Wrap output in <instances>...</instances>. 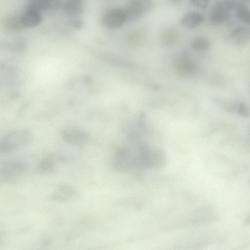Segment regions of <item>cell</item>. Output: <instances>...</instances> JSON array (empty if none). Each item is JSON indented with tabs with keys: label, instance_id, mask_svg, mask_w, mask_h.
I'll use <instances>...</instances> for the list:
<instances>
[{
	"label": "cell",
	"instance_id": "obj_5",
	"mask_svg": "<svg viewBox=\"0 0 250 250\" xmlns=\"http://www.w3.org/2000/svg\"><path fill=\"white\" fill-rule=\"evenodd\" d=\"M128 21L124 10L119 8H114L107 11L101 18L103 26L110 30L120 28Z\"/></svg>",
	"mask_w": 250,
	"mask_h": 250
},
{
	"label": "cell",
	"instance_id": "obj_26",
	"mask_svg": "<svg viewBox=\"0 0 250 250\" xmlns=\"http://www.w3.org/2000/svg\"></svg>",
	"mask_w": 250,
	"mask_h": 250
},
{
	"label": "cell",
	"instance_id": "obj_21",
	"mask_svg": "<svg viewBox=\"0 0 250 250\" xmlns=\"http://www.w3.org/2000/svg\"><path fill=\"white\" fill-rule=\"evenodd\" d=\"M212 0H190V4L193 7L201 10H206Z\"/></svg>",
	"mask_w": 250,
	"mask_h": 250
},
{
	"label": "cell",
	"instance_id": "obj_10",
	"mask_svg": "<svg viewBox=\"0 0 250 250\" xmlns=\"http://www.w3.org/2000/svg\"><path fill=\"white\" fill-rule=\"evenodd\" d=\"M61 5V0H35L31 1L26 8L41 12L43 11L56 10Z\"/></svg>",
	"mask_w": 250,
	"mask_h": 250
},
{
	"label": "cell",
	"instance_id": "obj_18",
	"mask_svg": "<svg viewBox=\"0 0 250 250\" xmlns=\"http://www.w3.org/2000/svg\"><path fill=\"white\" fill-rule=\"evenodd\" d=\"M192 47L196 51H205L210 48V43L207 38L199 37L193 40L192 43Z\"/></svg>",
	"mask_w": 250,
	"mask_h": 250
},
{
	"label": "cell",
	"instance_id": "obj_24",
	"mask_svg": "<svg viewBox=\"0 0 250 250\" xmlns=\"http://www.w3.org/2000/svg\"><path fill=\"white\" fill-rule=\"evenodd\" d=\"M241 1L249 3L250 2V0H241Z\"/></svg>",
	"mask_w": 250,
	"mask_h": 250
},
{
	"label": "cell",
	"instance_id": "obj_4",
	"mask_svg": "<svg viewBox=\"0 0 250 250\" xmlns=\"http://www.w3.org/2000/svg\"><path fill=\"white\" fill-rule=\"evenodd\" d=\"M240 2L236 0H221L212 7L209 15V22L213 26L224 23L230 18L232 12H235Z\"/></svg>",
	"mask_w": 250,
	"mask_h": 250
},
{
	"label": "cell",
	"instance_id": "obj_8",
	"mask_svg": "<svg viewBox=\"0 0 250 250\" xmlns=\"http://www.w3.org/2000/svg\"><path fill=\"white\" fill-rule=\"evenodd\" d=\"M37 10L27 8L21 16V22L25 28H33L38 26L43 21V17Z\"/></svg>",
	"mask_w": 250,
	"mask_h": 250
},
{
	"label": "cell",
	"instance_id": "obj_22",
	"mask_svg": "<svg viewBox=\"0 0 250 250\" xmlns=\"http://www.w3.org/2000/svg\"><path fill=\"white\" fill-rule=\"evenodd\" d=\"M237 112L241 116L246 117L249 116L250 113L248 108L244 104H240L236 107Z\"/></svg>",
	"mask_w": 250,
	"mask_h": 250
},
{
	"label": "cell",
	"instance_id": "obj_13",
	"mask_svg": "<svg viewBox=\"0 0 250 250\" xmlns=\"http://www.w3.org/2000/svg\"><path fill=\"white\" fill-rule=\"evenodd\" d=\"M231 38L237 44L246 43L250 41V29L243 26L237 27L231 31Z\"/></svg>",
	"mask_w": 250,
	"mask_h": 250
},
{
	"label": "cell",
	"instance_id": "obj_12",
	"mask_svg": "<svg viewBox=\"0 0 250 250\" xmlns=\"http://www.w3.org/2000/svg\"><path fill=\"white\" fill-rule=\"evenodd\" d=\"M75 193V190L72 187L62 185L59 186L54 192L52 199L57 202H66L74 195Z\"/></svg>",
	"mask_w": 250,
	"mask_h": 250
},
{
	"label": "cell",
	"instance_id": "obj_27",
	"mask_svg": "<svg viewBox=\"0 0 250 250\" xmlns=\"http://www.w3.org/2000/svg\"><path fill=\"white\" fill-rule=\"evenodd\" d=\"M82 1H83V0H82Z\"/></svg>",
	"mask_w": 250,
	"mask_h": 250
},
{
	"label": "cell",
	"instance_id": "obj_15",
	"mask_svg": "<svg viewBox=\"0 0 250 250\" xmlns=\"http://www.w3.org/2000/svg\"><path fill=\"white\" fill-rule=\"evenodd\" d=\"M179 36V32L176 29L169 27L165 29L161 32V39L164 44L171 45L176 42Z\"/></svg>",
	"mask_w": 250,
	"mask_h": 250
},
{
	"label": "cell",
	"instance_id": "obj_19",
	"mask_svg": "<svg viewBox=\"0 0 250 250\" xmlns=\"http://www.w3.org/2000/svg\"><path fill=\"white\" fill-rule=\"evenodd\" d=\"M144 36V33L142 31H135L130 33L127 40L130 44L137 43L142 40Z\"/></svg>",
	"mask_w": 250,
	"mask_h": 250
},
{
	"label": "cell",
	"instance_id": "obj_2",
	"mask_svg": "<svg viewBox=\"0 0 250 250\" xmlns=\"http://www.w3.org/2000/svg\"><path fill=\"white\" fill-rule=\"evenodd\" d=\"M30 167L26 162L18 159L4 162L0 168V179L5 184L18 182L26 176Z\"/></svg>",
	"mask_w": 250,
	"mask_h": 250
},
{
	"label": "cell",
	"instance_id": "obj_23",
	"mask_svg": "<svg viewBox=\"0 0 250 250\" xmlns=\"http://www.w3.org/2000/svg\"><path fill=\"white\" fill-rule=\"evenodd\" d=\"M168 1L172 4H177L180 3L182 0H168Z\"/></svg>",
	"mask_w": 250,
	"mask_h": 250
},
{
	"label": "cell",
	"instance_id": "obj_6",
	"mask_svg": "<svg viewBox=\"0 0 250 250\" xmlns=\"http://www.w3.org/2000/svg\"><path fill=\"white\" fill-rule=\"evenodd\" d=\"M150 0H130L124 10L128 20L135 21L140 19L151 6Z\"/></svg>",
	"mask_w": 250,
	"mask_h": 250
},
{
	"label": "cell",
	"instance_id": "obj_16",
	"mask_svg": "<svg viewBox=\"0 0 250 250\" xmlns=\"http://www.w3.org/2000/svg\"><path fill=\"white\" fill-rule=\"evenodd\" d=\"M236 17L242 23L250 26V9L240 2L235 11Z\"/></svg>",
	"mask_w": 250,
	"mask_h": 250
},
{
	"label": "cell",
	"instance_id": "obj_11",
	"mask_svg": "<svg viewBox=\"0 0 250 250\" xmlns=\"http://www.w3.org/2000/svg\"><path fill=\"white\" fill-rule=\"evenodd\" d=\"M84 9L82 0H67L63 6L65 14L70 18H77L83 13Z\"/></svg>",
	"mask_w": 250,
	"mask_h": 250
},
{
	"label": "cell",
	"instance_id": "obj_7",
	"mask_svg": "<svg viewBox=\"0 0 250 250\" xmlns=\"http://www.w3.org/2000/svg\"><path fill=\"white\" fill-rule=\"evenodd\" d=\"M62 136L66 142L76 146L83 145L89 139V136L85 132L73 128L65 129L62 132Z\"/></svg>",
	"mask_w": 250,
	"mask_h": 250
},
{
	"label": "cell",
	"instance_id": "obj_14",
	"mask_svg": "<svg viewBox=\"0 0 250 250\" xmlns=\"http://www.w3.org/2000/svg\"><path fill=\"white\" fill-rule=\"evenodd\" d=\"M4 28L12 33L21 31L25 29L22 22L21 17L11 16L7 17L4 21Z\"/></svg>",
	"mask_w": 250,
	"mask_h": 250
},
{
	"label": "cell",
	"instance_id": "obj_3",
	"mask_svg": "<svg viewBox=\"0 0 250 250\" xmlns=\"http://www.w3.org/2000/svg\"><path fill=\"white\" fill-rule=\"evenodd\" d=\"M32 135L27 129L13 131L6 135L0 143V152L7 154L19 150L32 141Z\"/></svg>",
	"mask_w": 250,
	"mask_h": 250
},
{
	"label": "cell",
	"instance_id": "obj_20",
	"mask_svg": "<svg viewBox=\"0 0 250 250\" xmlns=\"http://www.w3.org/2000/svg\"><path fill=\"white\" fill-rule=\"evenodd\" d=\"M83 25V21L77 18H70V19L67 22V25L69 27L77 30L82 29Z\"/></svg>",
	"mask_w": 250,
	"mask_h": 250
},
{
	"label": "cell",
	"instance_id": "obj_25",
	"mask_svg": "<svg viewBox=\"0 0 250 250\" xmlns=\"http://www.w3.org/2000/svg\"><path fill=\"white\" fill-rule=\"evenodd\" d=\"M31 1H35V0H30Z\"/></svg>",
	"mask_w": 250,
	"mask_h": 250
},
{
	"label": "cell",
	"instance_id": "obj_17",
	"mask_svg": "<svg viewBox=\"0 0 250 250\" xmlns=\"http://www.w3.org/2000/svg\"><path fill=\"white\" fill-rule=\"evenodd\" d=\"M56 163L54 158L48 156L42 159L39 162L38 166L39 172L43 173H50L54 170Z\"/></svg>",
	"mask_w": 250,
	"mask_h": 250
},
{
	"label": "cell",
	"instance_id": "obj_1",
	"mask_svg": "<svg viewBox=\"0 0 250 250\" xmlns=\"http://www.w3.org/2000/svg\"><path fill=\"white\" fill-rule=\"evenodd\" d=\"M166 161L161 151L143 145L117 151L112 159V167L120 172H142L161 168Z\"/></svg>",
	"mask_w": 250,
	"mask_h": 250
},
{
	"label": "cell",
	"instance_id": "obj_9",
	"mask_svg": "<svg viewBox=\"0 0 250 250\" xmlns=\"http://www.w3.org/2000/svg\"><path fill=\"white\" fill-rule=\"evenodd\" d=\"M205 21L204 16L197 12H190L186 14L181 19L180 24L181 26L187 29H194Z\"/></svg>",
	"mask_w": 250,
	"mask_h": 250
}]
</instances>
